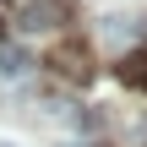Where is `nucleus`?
<instances>
[{
    "mask_svg": "<svg viewBox=\"0 0 147 147\" xmlns=\"http://www.w3.org/2000/svg\"><path fill=\"white\" fill-rule=\"evenodd\" d=\"M115 76H120L125 87H142L147 82V55H125V60L115 65Z\"/></svg>",
    "mask_w": 147,
    "mask_h": 147,
    "instance_id": "nucleus-4",
    "label": "nucleus"
},
{
    "mask_svg": "<svg viewBox=\"0 0 147 147\" xmlns=\"http://www.w3.org/2000/svg\"><path fill=\"white\" fill-rule=\"evenodd\" d=\"M49 65H55L60 76H71V82H87V76H93V65H87V49H82V44H60V49L49 55Z\"/></svg>",
    "mask_w": 147,
    "mask_h": 147,
    "instance_id": "nucleus-2",
    "label": "nucleus"
},
{
    "mask_svg": "<svg viewBox=\"0 0 147 147\" xmlns=\"http://www.w3.org/2000/svg\"><path fill=\"white\" fill-rule=\"evenodd\" d=\"M0 147H16V142H0Z\"/></svg>",
    "mask_w": 147,
    "mask_h": 147,
    "instance_id": "nucleus-5",
    "label": "nucleus"
},
{
    "mask_svg": "<svg viewBox=\"0 0 147 147\" xmlns=\"http://www.w3.org/2000/svg\"><path fill=\"white\" fill-rule=\"evenodd\" d=\"M27 65H33V60H27V55H22L16 44H0V76H5V82H16V76H22Z\"/></svg>",
    "mask_w": 147,
    "mask_h": 147,
    "instance_id": "nucleus-3",
    "label": "nucleus"
},
{
    "mask_svg": "<svg viewBox=\"0 0 147 147\" xmlns=\"http://www.w3.org/2000/svg\"><path fill=\"white\" fill-rule=\"evenodd\" d=\"M60 22H65V5L60 0H22V11H16V27L22 33H49Z\"/></svg>",
    "mask_w": 147,
    "mask_h": 147,
    "instance_id": "nucleus-1",
    "label": "nucleus"
}]
</instances>
